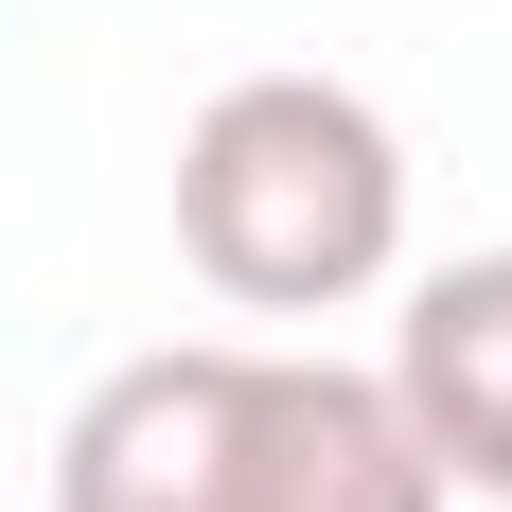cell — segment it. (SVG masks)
I'll return each mask as SVG.
<instances>
[{"label": "cell", "instance_id": "obj_3", "mask_svg": "<svg viewBox=\"0 0 512 512\" xmlns=\"http://www.w3.org/2000/svg\"><path fill=\"white\" fill-rule=\"evenodd\" d=\"M230 407H248L230 336L124 354L89 407L53 424V512H230Z\"/></svg>", "mask_w": 512, "mask_h": 512}, {"label": "cell", "instance_id": "obj_2", "mask_svg": "<svg viewBox=\"0 0 512 512\" xmlns=\"http://www.w3.org/2000/svg\"><path fill=\"white\" fill-rule=\"evenodd\" d=\"M230 512H460L424 424L389 407V371L336 354H248V407H230Z\"/></svg>", "mask_w": 512, "mask_h": 512}, {"label": "cell", "instance_id": "obj_4", "mask_svg": "<svg viewBox=\"0 0 512 512\" xmlns=\"http://www.w3.org/2000/svg\"><path fill=\"white\" fill-rule=\"evenodd\" d=\"M389 407L424 424L442 495L512 512V248H460V265L407 283V318H389Z\"/></svg>", "mask_w": 512, "mask_h": 512}, {"label": "cell", "instance_id": "obj_1", "mask_svg": "<svg viewBox=\"0 0 512 512\" xmlns=\"http://www.w3.org/2000/svg\"><path fill=\"white\" fill-rule=\"evenodd\" d=\"M177 248L230 318H336L407 265V142L336 71H230L177 124Z\"/></svg>", "mask_w": 512, "mask_h": 512}]
</instances>
